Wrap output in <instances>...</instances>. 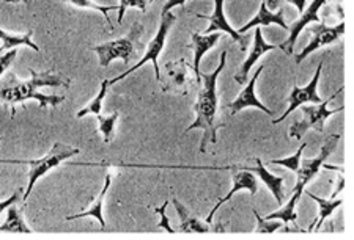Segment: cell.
<instances>
[{
	"label": "cell",
	"instance_id": "484cf974",
	"mask_svg": "<svg viewBox=\"0 0 354 240\" xmlns=\"http://www.w3.org/2000/svg\"><path fill=\"white\" fill-rule=\"evenodd\" d=\"M118 117H120L118 112H115L111 117H102V115L96 117V119H98V124H100L98 132H101L102 137H104L106 143H111L113 135H115V124H117Z\"/></svg>",
	"mask_w": 354,
	"mask_h": 240
},
{
	"label": "cell",
	"instance_id": "7c38bea8",
	"mask_svg": "<svg viewBox=\"0 0 354 240\" xmlns=\"http://www.w3.org/2000/svg\"><path fill=\"white\" fill-rule=\"evenodd\" d=\"M324 2H326V0H313V2L309 5V7H306L304 13L301 14V18L296 21L293 26L288 27L290 38L285 43L279 44V49L285 50V54H287V55L293 54V48H295V44H296V39H298L299 33L302 32V28H304L307 24H310V22H318L319 21L318 10L323 7Z\"/></svg>",
	"mask_w": 354,
	"mask_h": 240
},
{
	"label": "cell",
	"instance_id": "603a6c76",
	"mask_svg": "<svg viewBox=\"0 0 354 240\" xmlns=\"http://www.w3.org/2000/svg\"><path fill=\"white\" fill-rule=\"evenodd\" d=\"M301 198V193L299 192H293L291 193V198L290 201L283 206V208H281L279 210H276V212H272L270 215H266L265 219L266 220H277L281 219L285 226L288 225L290 221H296V219H298V214H296V204H298Z\"/></svg>",
	"mask_w": 354,
	"mask_h": 240
},
{
	"label": "cell",
	"instance_id": "44dd1931",
	"mask_svg": "<svg viewBox=\"0 0 354 240\" xmlns=\"http://www.w3.org/2000/svg\"><path fill=\"white\" fill-rule=\"evenodd\" d=\"M0 39H2V46H0V54H2L3 50L18 48V46H27V48L33 49L35 52H39L38 46L32 41V32H27L26 35H10V33H7L5 30H2V28H0Z\"/></svg>",
	"mask_w": 354,
	"mask_h": 240
},
{
	"label": "cell",
	"instance_id": "4fadbf2b",
	"mask_svg": "<svg viewBox=\"0 0 354 240\" xmlns=\"http://www.w3.org/2000/svg\"><path fill=\"white\" fill-rule=\"evenodd\" d=\"M236 170H238L236 173L233 174V188L227 193L224 198H221L219 201H218V204H216L214 208L211 209V212L207 217L208 225H209L211 221H213V217H214L216 212H218L221 206L230 201L232 197L235 195L236 192H239V190H249L250 193H252V195H255V193L259 192V182H257V178L254 176V173H250V171L244 170V168H236Z\"/></svg>",
	"mask_w": 354,
	"mask_h": 240
},
{
	"label": "cell",
	"instance_id": "52a82bcc",
	"mask_svg": "<svg viewBox=\"0 0 354 240\" xmlns=\"http://www.w3.org/2000/svg\"><path fill=\"white\" fill-rule=\"evenodd\" d=\"M194 85H197L196 74H192L191 65L185 59L176 61H167L164 65V93H172L176 96H187Z\"/></svg>",
	"mask_w": 354,
	"mask_h": 240
},
{
	"label": "cell",
	"instance_id": "74e56055",
	"mask_svg": "<svg viewBox=\"0 0 354 240\" xmlns=\"http://www.w3.org/2000/svg\"><path fill=\"white\" fill-rule=\"evenodd\" d=\"M26 3V5H30V0H5V3Z\"/></svg>",
	"mask_w": 354,
	"mask_h": 240
},
{
	"label": "cell",
	"instance_id": "f546056e",
	"mask_svg": "<svg viewBox=\"0 0 354 240\" xmlns=\"http://www.w3.org/2000/svg\"><path fill=\"white\" fill-rule=\"evenodd\" d=\"M254 212V215H255V219H257V221H259V228H257V232H261V234H272L274 231H277V228H279V225L277 223H271V220H263L261 219V215L257 212V210L254 209L252 210Z\"/></svg>",
	"mask_w": 354,
	"mask_h": 240
},
{
	"label": "cell",
	"instance_id": "f35d334b",
	"mask_svg": "<svg viewBox=\"0 0 354 240\" xmlns=\"http://www.w3.org/2000/svg\"><path fill=\"white\" fill-rule=\"evenodd\" d=\"M3 140V137H0V141H2Z\"/></svg>",
	"mask_w": 354,
	"mask_h": 240
},
{
	"label": "cell",
	"instance_id": "836d02e7",
	"mask_svg": "<svg viewBox=\"0 0 354 240\" xmlns=\"http://www.w3.org/2000/svg\"><path fill=\"white\" fill-rule=\"evenodd\" d=\"M186 0H167L162 7V11H170L174 7H178V5H185Z\"/></svg>",
	"mask_w": 354,
	"mask_h": 240
},
{
	"label": "cell",
	"instance_id": "8992f818",
	"mask_svg": "<svg viewBox=\"0 0 354 240\" xmlns=\"http://www.w3.org/2000/svg\"><path fill=\"white\" fill-rule=\"evenodd\" d=\"M342 91H344V88L337 90L328 101H322L318 106H312V107L302 106V113H304V118H302V121L295 123L290 128L288 135L291 137V139H302V135H304L309 129H315V130H318V132H323L324 121H326L330 115L339 113L345 108L344 106H342L340 108H335V110H329L328 108L329 102L334 101L337 96L342 93Z\"/></svg>",
	"mask_w": 354,
	"mask_h": 240
},
{
	"label": "cell",
	"instance_id": "f1b7e54d",
	"mask_svg": "<svg viewBox=\"0 0 354 240\" xmlns=\"http://www.w3.org/2000/svg\"><path fill=\"white\" fill-rule=\"evenodd\" d=\"M150 0H120L118 7V24H122L124 18V13H127L128 8H139L140 11H147V5Z\"/></svg>",
	"mask_w": 354,
	"mask_h": 240
},
{
	"label": "cell",
	"instance_id": "8d00e7d4",
	"mask_svg": "<svg viewBox=\"0 0 354 240\" xmlns=\"http://www.w3.org/2000/svg\"><path fill=\"white\" fill-rule=\"evenodd\" d=\"M344 186H345V179H344V178H340V181H339V186H337V190L333 193V199H334V198H337V195H339V193L342 192V188H344Z\"/></svg>",
	"mask_w": 354,
	"mask_h": 240
},
{
	"label": "cell",
	"instance_id": "ffe728a7",
	"mask_svg": "<svg viewBox=\"0 0 354 240\" xmlns=\"http://www.w3.org/2000/svg\"><path fill=\"white\" fill-rule=\"evenodd\" d=\"M109 187H111V174H106L104 187H102L101 193L98 195V198L95 199L93 204H91L90 208L85 210V212H82V214H76V215L66 217V220L84 219V217H95V219L101 223V226L104 228L106 226V221H104V217H102V204H104V199H106V195H107V190H109Z\"/></svg>",
	"mask_w": 354,
	"mask_h": 240
},
{
	"label": "cell",
	"instance_id": "d4e9b609",
	"mask_svg": "<svg viewBox=\"0 0 354 240\" xmlns=\"http://www.w3.org/2000/svg\"><path fill=\"white\" fill-rule=\"evenodd\" d=\"M107 88H109V80H102L101 82V90L100 93L96 94V98L90 102V104L82 108L81 112L77 113V118H84L85 115H95V117H100L101 115V107H102V101H104L106 94H107Z\"/></svg>",
	"mask_w": 354,
	"mask_h": 240
},
{
	"label": "cell",
	"instance_id": "d6986e66",
	"mask_svg": "<svg viewBox=\"0 0 354 240\" xmlns=\"http://www.w3.org/2000/svg\"><path fill=\"white\" fill-rule=\"evenodd\" d=\"M172 204L176 210V214H178L180 220H181V232H209V228L207 225H203L202 221L198 219H196L189 210H187L185 206L181 204V201L178 199L174 198L172 199Z\"/></svg>",
	"mask_w": 354,
	"mask_h": 240
},
{
	"label": "cell",
	"instance_id": "ac0fdd59",
	"mask_svg": "<svg viewBox=\"0 0 354 240\" xmlns=\"http://www.w3.org/2000/svg\"><path fill=\"white\" fill-rule=\"evenodd\" d=\"M271 24L281 26V27L283 28V30L288 32V26L285 24V21H283L282 10H279V13H272L271 10H268L266 3L261 2L260 10H259V13H257L255 18L250 19V21L248 22V24L239 28L238 33H241V35H243V33L250 30V28H252V27H259V26H265V27H266V26H271Z\"/></svg>",
	"mask_w": 354,
	"mask_h": 240
},
{
	"label": "cell",
	"instance_id": "83f0119b",
	"mask_svg": "<svg viewBox=\"0 0 354 240\" xmlns=\"http://www.w3.org/2000/svg\"><path fill=\"white\" fill-rule=\"evenodd\" d=\"M306 146H307V143H302V146H299V150L296 151L295 156L287 157V159H274V160H271L270 163H272V165H282V167H287V168H290L291 171H295V173H296V170L299 168L301 156H302V151L306 150Z\"/></svg>",
	"mask_w": 354,
	"mask_h": 240
},
{
	"label": "cell",
	"instance_id": "e0dca14e",
	"mask_svg": "<svg viewBox=\"0 0 354 240\" xmlns=\"http://www.w3.org/2000/svg\"><path fill=\"white\" fill-rule=\"evenodd\" d=\"M255 162H257V167H245L244 170H248L254 174H259L260 179L263 181L268 186V188L271 190L274 198H276V201L279 204H282L283 203V181L285 179L282 178V176L271 174L270 171L265 168V163L261 162L260 159H255Z\"/></svg>",
	"mask_w": 354,
	"mask_h": 240
},
{
	"label": "cell",
	"instance_id": "277c9868",
	"mask_svg": "<svg viewBox=\"0 0 354 240\" xmlns=\"http://www.w3.org/2000/svg\"><path fill=\"white\" fill-rule=\"evenodd\" d=\"M176 22V16L170 13V11H162L161 13V26H159L158 32L155 38L151 39L150 44H148V48L145 50V55L142 57V59L136 63V65L131 68V70L124 71L123 74H120L118 77L109 80V85H113L120 82V80H123L124 77H128L131 72H134L139 70V68H142L145 65V63L151 61L153 66H155V74H156V80L159 82L161 80V68H159V63H158V57L159 54H161V50L164 49V44H165V39H167V35L170 32V28H172V26Z\"/></svg>",
	"mask_w": 354,
	"mask_h": 240
},
{
	"label": "cell",
	"instance_id": "30bf717a",
	"mask_svg": "<svg viewBox=\"0 0 354 240\" xmlns=\"http://www.w3.org/2000/svg\"><path fill=\"white\" fill-rule=\"evenodd\" d=\"M312 33L313 38L310 39V43L307 44V48L296 55V63H302V60H304L307 55L315 52V50L323 48V46L335 43L337 39L345 33V22H342V24L335 27H326L324 24H318L312 28Z\"/></svg>",
	"mask_w": 354,
	"mask_h": 240
},
{
	"label": "cell",
	"instance_id": "3957f363",
	"mask_svg": "<svg viewBox=\"0 0 354 240\" xmlns=\"http://www.w3.org/2000/svg\"><path fill=\"white\" fill-rule=\"evenodd\" d=\"M79 152L81 151H79L77 148H71L68 145H64V143L57 141L53 146V150H50L41 159H37V160H0V162L28 165V168H30V171H28V184H27L26 192L22 193V201H27V198L30 197L33 187H35L39 178H43L48 171L54 170L55 167H59L62 162H65V160H68L73 156H76V154H79Z\"/></svg>",
	"mask_w": 354,
	"mask_h": 240
},
{
	"label": "cell",
	"instance_id": "6da1fadb",
	"mask_svg": "<svg viewBox=\"0 0 354 240\" xmlns=\"http://www.w3.org/2000/svg\"><path fill=\"white\" fill-rule=\"evenodd\" d=\"M227 65V50L221 54L219 66L211 74L200 72V79L203 80V83H200L197 102L194 106L196 110V121H194L189 128L186 129V132L194 129H202L203 130V139L200 143V152H207V148L211 143L214 145L218 141V129L224 128L222 124H216V113H218V79L219 74L224 71Z\"/></svg>",
	"mask_w": 354,
	"mask_h": 240
},
{
	"label": "cell",
	"instance_id": "ba28073f",
	"mask_svg": "<svg viewBox=\"0 0 354 240\" xmlns=\"http://www.w3.org/2000/svg\"><path fill=\"white\" fill-rule=\"evenodd\" d=\"M339 141H340V135L339 134L329 135V139L326 140V143H324L323 148H322V151H319V154H318L317 157H313V159H302L301 160L299 168L296 170V178H298V181H296V187H295L293 192H299L301 195H302V193H304L306 186L309 184L313 176L318 173V170L323 167V163L326 162L330 154L334 152L337 145H339Z\"/></svg>",
	"mask_w": 354,
	"mask_h": 240
},
{
	"label": "cell",
	"instance_id": "2e32d148",
	"mask_svg": "<svg viewBox=\"0 0 354 240\" xmlns=\"http://www.w3.org/2000/svg\"><path fill=\"white\" fill-rule=\"evenodd\" d=\"M274 49H279V46H272V44H266L265 39L261 38V30L260 28H257L255 30V43H254V48L250 50V55L248 57V60L243 63L241 66V71H239L235 80L238 83H245L248 82V76H249V71L252 70V66L255 65V61L260 59L261 55H265L266 52H270V50Z\"/></svg>",
	"mask_w": 354,
	"mask_h": 240
},
{
	"label": "cell",
	"instance_id": "7a4b0ae2",
	"mask_svg": "<svg viewBox=\"0 0 354 240\" xmlns=\"http://www.w3.org/2000/svg\"><path fill=\"white\" fill-rule=\"evenodd\" d=\"M32 77L27 82H22L18 85H13V87H7L0 90V99L7 104L11 106V118L15 117V106L21 104V102L35 99L39 102V107H55L62 104L65 101V96H46L39 93V88L41 87H70V80L57 76L50 71L46 72H37L35 70H30Z\"/></svg>",
	"mask_w": 354,
	"mask_h": 240
},
{
	"label": "cell",
	"instance_id": "1f68e13d",
	"mask_svg": "<svg viewBox=\"0 0 354 240\" xmlns=\"http://www.w3.org/2000/svg\"><path fill=\"white\" fill-rule=\"evenodd\" d=\"M167 204H169V203H164V206H161V208H156V209H155V212L161 215V221H159L158 226H161V228H164V230L167 231V232L174 234L175 231L172 230V228H170L169 219H167V215H165V208H167Z\"/></svg>",
	"mask_w": 354,
	"mask_h": 240
},
{
	"label": "cell",
	"instance_id": "7402d4cb",
	"mask_svg": "<svg viewBox=\"0 0 354 240\" xmlns=\"http://www.w3.org/2000/svg\"><path fill=\"white\" fill-rule=\"evenodd\" d=\"M304 192H306V190H304ZM306 193L313 199V201H317L318 206H319V219L309 228V231H313V228H315V230H319V226L323 225L324 220H326L328 217L333 215L334 210H335L337 208H340L342 203H344V201H342V199H339V198H334V199H330V201H328V199L319 198V197H317V195H313V193H310V192H306Z\"/></svg>",
	"mask_w": 354,
	"mask_h": 240
},
{
	"label": "cell",
	"instance_id": "d590c367",
	"mask_svg": "<svg viewBox=\"0 0 354 240\" xmlns=\"http://www.w3.org/2000/svg\"><path fill=\"white\" fill-rule=\"evenodd\" d=\"M287 2L296 5V8H298L299 11H302L307 7V0H287Z\"/></svg>",
	"mask_w": 354,
	"mask_h": 240
},
{
	"label": "cell",
	"instance_id": "4dcf8cb0",
	"mask_svg": "<svg viewBox=\"0 0 354 240\" xmlns=\"http://www.w3.org/2000/svg\"><path fill=\"white\" fill-rule=\"evenodd\" d=\"M16 55H18V50H16V48L13 50H10V52L7 54H0V76L8 70L11 63L15 61Z\"/></svg>",
	"mask_w": 354,
	"mask_h": 240
},
{
	"label": "cell",
	"instance_id": "e575fe53",
	"mask_svg": "<svg viewBox=\"0 0 354 240\" xmlns=\"http://www.w3.org/2000/svg\"><path fill=\"white\" fill-rule=\"evenodd\" d=\"M263 2L266 3L268 10H271V11H276L277 8H281V5H282V0H263Z\"/></svg>",
	"mask_w": 354,
	"mask_h": 240
},
{
	"label": "cell",
	"instance_id": "4316f807",
	"mask_svg": "<svg viewBox=\"0 0 354 240\" xmlns=\"http://www.w3.org/2000/svg\"><path fill=\"white\" fill-rule=\"evenodd\" d=\"M62 2L71 3V5H74V7H79V8H88V10L100 11V13L104 14L106 22H107V24H109L111 30H113V26H112V22L109 19V16H107V13H109V11L117 10L118 8L117 5H111V7H101V5H96V3L91 2V0H62Z\"/></svg>",
	"mask_w": 354,
	"mask_h": 240
},
{
	"label": "cell",
	"instance_id": "d6a6232c",
	"mask_svg": "<svg viewBox=\"0 0 354 240\" xmlns=\"http://www.w3.org/2000/svg\"><path fill=\"white\" fill-rule=\"evenodd\" d=\"M21 195H22V188H18V190H16L8 199H5V201H0V214H2L5 209H8L10 206H13L16 201H19Z\"/></svg>",
	"mask_w": 354,
	"mask_h": 240
},
{
	"label": "cell",
	"instance_id": "9c48e42d",
	"mask_svg": "<svg viewBox=\"0 0 354 240\" xmlns=\"http://www.w3.org/2000/svg\"><path fill=\"white\" fill-rule=\"evenodd\" d=\"M323 65H324V60H322L318 63V68H317V72L313 79L310 80V83L307 85V87L301 88L298 85H295L293 88H291V93L288 96V108L285 110L283 115L281 118L274 119L272 124H279L282 123L285 118L290 117V113H293L296 108L307 104V102H313V104H319L323 99L319 98L317 90H318V82H319V76H322V70H323Z\"/></svg>",
	"mask_w": 354,
	"mask_h": 240
},
{
	"label": "cell",
	"instance_id": "5b68a950",
	"mask_svg": "<svg viewBox=\"0 0 354 240\" xmlns=\"http://www.w3.org/2000/svg\"><path fill=\"white\" fill-rule=\"evenodd\" d=\"M142 32H144V27H142V24H139V22H134L128 37H123L120 39H115V41H109V43H104V44L93 48L95 52L98 54L100 65L102 68H107L111 65V61L117 60V59L123 60L128 65V63L134 59V55H136L134 44H136V41H139Z\"/></svg>",
	"mask_w": 354,
	"mask_h": 240
},
{
	"label": "cell",
	"instance_id": "9a60e30c",
	"mask_svg": "<svg viewBox=\"0 0 354 240\" xmlns=\"http://www.w3.org/2000/svg\"><path fill=\"white\" fill-rule=\"evenodd\" d=\"M222 38L221 33H192V48H194V74H196L197 85L202 83V79H200V61H202V57L208 52L211 48H214L218 44L219 39Z\"/></svg>",
	"mask_w": 354,
	"mask_h": 240
},
{
	"label": "cell",
	"instance_id": "cb8c5ba5",
	"mask_svg": "<svg viewBox=\"0 0 354 240\" xmlns=\"http://www.w3.org/2000/svg\"><path fill=\"white\" fill-rule=\"evenodd\" d=\"M0 231H7V232H32L26 226L24 220H22V217L19 214V210L15 208L13 206H10L8 208V214H7V220L2 226H0Z\"/></svg>",
	"mask_w": 354,
	"mask_h": 240
},
{
	"label": "cell",
	"instance_id": "8fae6325",
	"mask_svg": "<svg viewBox=\"0 0 354 240\" xmlns=\"http://www.w3.org/2000/svg\"><path fill=\"white\" fill-rule=\"evenodd\" d=\"M197 18H202V19H208L211 22V26L205 30V35H208V33H213V32H218L222 30L230 35L233 39H235L236 43H239L241 46V50L248 49V38L241 33H238L235 28H232V26L228 24L227 19H225V14H224V0H214V11L211 16H205V14H196Z\"/></svg>",
	"mask_w": 354,
	"mask_h": 240
},
{
	"label": "cell",
	"instance_id": "5bb4252c",
	"mask_svg": "<svg viewBox=\"0 0 354 240\" xmlns=\"http://www.w3.org/2000/svg\"><path fill=\"white\" fill-rule=\"evenodd\" d=\"M263 70H265V65H261L259 70H257V72L254 74L252 80H250V82L245 85V88L241 91V93H239L238 98L228 104V108H230L232 115H236V113L243 110V108H248V107H257V108H260V110H263L266 115H272V110H270L266 106L261 104L255 94V83H257V80H259L260 74L263 72Z\"/></svg>",
	"mask_w": 354,
	"mask_h": 240
}]
</instances>
